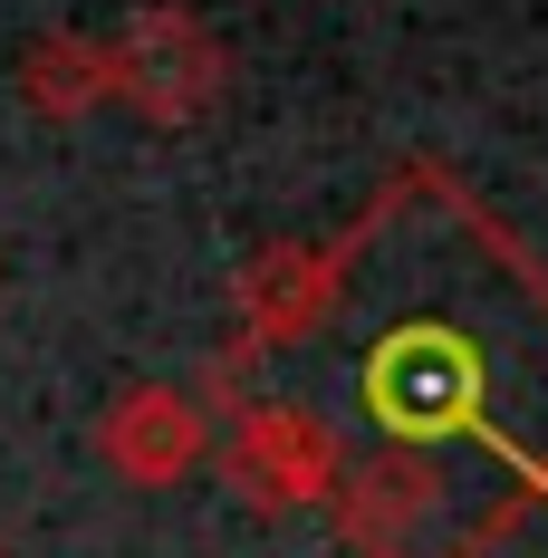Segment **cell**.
Returning <instances> with one entry per match:
<instances>
[{
	"label": "cell",
	"instance_id": "cell-6",
	"mask_svg": "<svg viewBox=\"0 0 548 558\" xmlns=\"http://www.w3.org/2000/svg\"><path fill=\"white\" fill-rule=\"evenodd\" d=\"M0 558H10V539H0Z\"/></svg>",
	"mask_w": 548,
	"mask_h": 558
},
{
	"label": "cell",
	"instance_id": "cell-2",
	"mask_svg": "<svg viewBox=\"0 0 548 558\" xmlns=\"http://www.w3.org/2000/svg\"><path fill=\"white\" fill-rule=\"evenodd\" d=\"M337 472H346L337 424H318L308 404H231L221 482H231L251 510H270V520L318 510V501H337Z\"/></svg>",
	"mask_w": 548,
	"mask_h": 558
},
{
	"label": "cell",
	"instance_id": "cell-5",
	"mask_svg": "<svg viewBox=\"0 0 548 558\" xmlns=\"http://www.w3.org/2000/svg\"><path fill=\"white\" fill-rule=\"evenodd\" d=\"M115 87H107V39H87V29H39L29 49H20V107L49 116V125H77V116H97Z\"/></svg>",
	"mask_w": 548,
	"mask_h": 558
},
{
	"label": "cell",
	"instance_id": "cell-3",
	"mask_svg": "<svg viewBox=\"0 0 548 558\" xmlns=\"http://www.w3.org/2000/svg\"><path fill=\"white\" fill-rule=\"evenodd\" d=\"M337 289H346L337 241H270L231 279V356H270V347L318 337L337 318Z\"/></svg>",
	"mask_w": 548,
	"mask_h": 558
},
{
	"label": "cell",
	"instance_id": "cell-1",
	"mask_svg": "<svg viewBox=\"0 0 548 558\" xmlns=\"http://www.w3.org/2000/svg\"><path fill=\"white\" fill-rule=\"evenodd\" d=\"M107 87L145 116V125H193V116L221 107L231 58H221L212 20H193V10H173V0H145V10L107 39Z\"/></svg>",
	"mask_w": 548,
	"mask_h": 558
},
{
	"label": "cell",
	"instance_id": "cell-4",
	"mask_svg": "<svg viewBox=\"0 0 548 558\" xmlns=\"http://www.w3.org/2000/svg\"><path fill=\"white\" fill-rule=\"evenodd\" d=\"M203 452H212V424L193 386H125L97 424V462L125 472L135 492H173L183 472H203Z\"/></svg>",
	"mask_w": 548,
	"mask_h": 558
}]
</instances>
